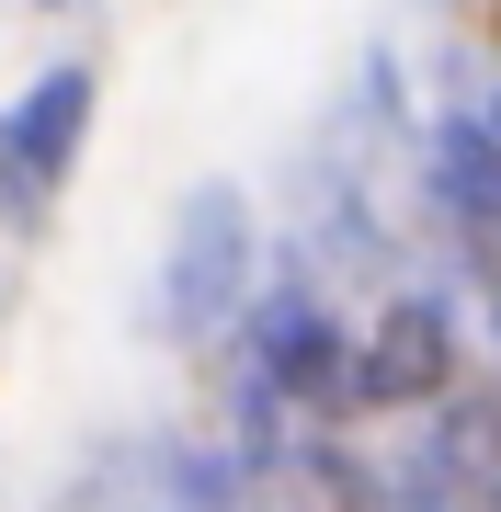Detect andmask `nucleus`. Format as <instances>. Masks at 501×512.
<instances>
[{
  "label": "nucleus",
  "mask_w": 501,
  "mask_h": 512,
  "mask_svg": "<svg viewBox=\"0 0 501 512\" xmlns=\"http://www.w3.org/2000/svg\"><path fill=\"white\" fill-rule=\"evenodd\" d=\"M228 353H240L308 433H365V421H353V308L331 296L319 262L262 274V296L240 308V330H228Z\"/></svg>",
  "instance_id": "nucleus-1"
},
{
  "label": "nucleus",
  "mask_w": 501,
  "mask_h": 512,
  "mask_svg": "<svg viewBox=\"0 0 501 512\" xmlns=\"http://www.w3.org/2000/svg\"><path fill=\"white\" fill-rule=\"evenodd\" d=\"M467 387V296L456 285H388L376 319H353V421H433Z\"/></svg>",
  "instance_id": "nucleus-2"
},
{
  "label": "nucleus",
  "mask_w": 501,
  "mask_h": 512,
  "mask_svg": "<svg viewBox=\"0 0 501 512\" xmlns=\"http://www.w3.org/2000/svg\"><path fill=\"white\" fill-rule=\"evenodd\" d=\"M262 296V217L240 183H194L160 251V330L171 342H228L240 308Z\"/></svg>",
  "instance_id": "nucleus-3"
},
{
  "label": "nucleus",
  "mask_w": 501,
  "mask_h": 512,
  "mask_svg": "<svg viewBox=\"0 0 501 512\" xmlns=\"http://www.w3.org/2000/svg\"><path fill=\"white\" fill-rule=\"evenodd\" d=\"M92 114H103V69L92 57H46L0 103V239H46L80 148H92Z\"/></svg>",
  "instance_id": "nucleus-4"
},
{
  "label": "nucleus",
  "mask_w": 501,
  "mask_h": 512,
  "mask_svg": "<svg viewBox=\"0 0 501 512\" xmlns=\"http://www.w3.org/2000/svg\"><path fill=\"white\" fill-rule=\"evenodd\" d=\"M410 183H422L433 239L490 285V274H501V137H490V114H479V103L422 114V126H410Z\"/></svg>",
  "instance_id": "nucleus-5"
},
{
  "label": "nucleus",
  "mask_w": 501,
  "mask_h": 512,
  "mask_svg": "<svg viewBox=\"0 0 501 512\" xmlns=\"http://www.w3.org/2000/svg\"><path fill=\"white\" fill-rule=\"evenodd\" d=\"M479 330H490V365H501V274L479 285Z\"/></svg>",
  "instance_id": "nucleus-6"
},
{
  "label": "nucleus",
  "mask_w": 501,
  "mask_h": 512,
  "mask_svg": "<svg viewBox=\"0 0 501 512\" xmlns=\"http://www.w3.org/2000/svg\"><path fill=\"white\" fill-rule=\"evenodd\" d=\"M479 114H490V137H501V80H490V92H479Z\"/></svg>",
  "instance_id": "nucleus-7"
},
{
  "label": "nucleus",
  "mask_w": 501,
  "mask_h": 512,
  "mask_svg": "<svg viewBox=\"0 0 501 512\" xmlns=\"http://www.w3.org/2000/svg\"><path fill=\"white\" fill-rule=\"evenodd\" d=\"M479 512H501V467H490V490H479Z\"/></svg>",
  "instance_id": "nucleus-8"
},
{
  "label": "nucleus",
  "mask_w": 501,
  "mask_h": 512,
  "mask_svg": "<svg viewBox=\"0 0 501 512\" xmlns=\"http://www.w3.org/2000/svg\"><path fill=\"white\" fill-rule=\"evenodd\" d=\"M35 12H80V0H35Z\"/></svg>",
  "instance_id": "nucleus-9"
}]
</instances>
